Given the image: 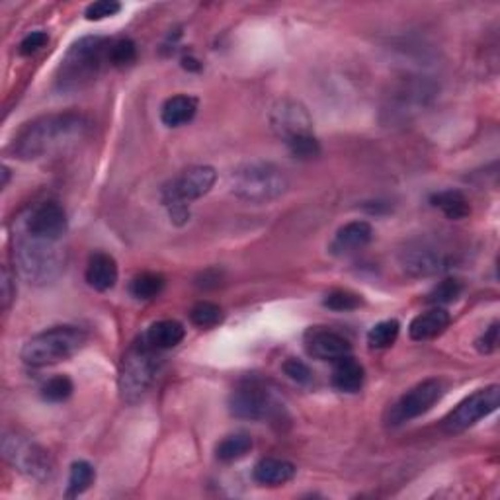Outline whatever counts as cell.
Returning a JSON list of instances; mask_svg holds the SVG:
<instances>
[{
  "instance_id": "cell-3",
  "label": "cell",
  "mask_w": 500,
  "mask_h": 500,
  "mask_svg": "<svg viewBox=\"0 0 500 500\" xmlns=\"http://www.w3.org/2000/svg\"><path fill=\"white\" fill-rule=\"evenodd\" d=\"M110 45L112 40L98 35L82 37L74 43L59 67L58 82L61 90H81L96 81L104 65H110Z\"/></svg>"
},
{
  "instance_id": "cell-20",
  "label": "cell",
  "mask_w": 500,
  "mask_h": 500,
  "mask_svg": "<svg viewBox=\"0 0 500 500\" xmlns=\"http://www.w3.org/2000/svg\"><path fill=\"white\" fill-rule=\"evenodd\" d=\"M184 336L186 328L178 320H158V323H153L147 328V333L141 336V341L153 348V350L163 352L181 344Z\"/></svg>"
},
{
  "instance_id": "cell-28",
  "label": "cell",
  "mask_w": 500,
  "mask_h": 500,
  "mask_svg": "<svg viewBox=\"0 0 500 500\" xmlns=\"http://www.w3.org/2000/svg\"><path fill=\"white\" fill-rule=\"evenodd\" d=\"M223 317V309L212 304V301H200V304H196L190 311V320L197 328H213L221 325Z\"/></svg>"
},
{
  "instance_id": "cell-40",
  "label": "cell",
  "mask_w": 500,
  "mask_h": 500,
  "mask_svg": "<svg viewBox=\"0 0 500 500\" xmlns=\"http://www.w3.org/2000/svg\"><path fill=\"white\" fill-rule=\"evenodd\" d=\"M182 63H184V69H194V71L200 69V65H197V61L192 58H184Z\"/></svg>"
},
{
  "instance_id": "cell-23",
  "label": "cell",
  "mask_w": 500,
  "mask_h": 500,
  "mask_svg": "<svg viewBox=\"0 0 500 500\" xmlns=\"http://www.w3.org/2000/svg\"><path fill=\"white\" fill-rule=\"evenodd\" d=\"M430 202L434 207L442 210V213L448 217L451 221H461L471 213V205L467 202V197L461 194L459 190H443L434 194L430 197Z\"/></svg>"
},
{
  "instance_id": "cell-30",
  "label": "cell",
  "mask_w": 500,
  "mask_h": 500,
  "mask_svg": "<svg viewBox=\"0 0 500 500\" xmlns=\"http://www.w3.org/2000/svg\"><path fill=\"white\" fill-rule=\"evenodd\" d=\"M108 59L112 67H127L137 59V45L129 37H119L110 45Z\"/></svg>"
},
{
  "instance_id": "cell-36",
  "label": "cell",
  "mask_w": 500,
  "mask_h": 500,
  "mask_svg": "<svg viewBox=\"0 0 500 500\" xmlns=\"http://www.w3.org/2000/svg\"><path fill=\"white\" fill-rule=\"evenodd\" d=\"M475 346L481 354H493L498 348V323L490 325L485 333L477 338Z\"/></svg>"
},
{
  "instance_id": "cell-31",
  "label": "cell",
  "mask_w": 500,
  "mask_h": 500,
  "mask_svg": "<svg viewBox=\"0 0 500 500\" xmlns=\"http://www.w3.org/2000/svg\"><path fill=\"white\" fill-rule=\"evenodd\" d=\"M73 391L74 385L67 375H55L43 383L42 397L50 403H63L71 397Z\"/></svg>"
},
{
  "instance_id": "cell-38",
  "label": "cell",
  "mask_w": 500,
  "mask_h": 500,
  "mask_svg": "<svg viewBox=\"0 0 500 500\" xmlns=\"http://www.w3.org/2000/svg\"><path fill=\"white\" fill-rule=\"evenodd\" d=\"M16 297V281L8 268H3V309L11 307L12 299Z\"/></svg>"
},
{
  "instance_id": "cell-33",
  "label": "cell",
  "mask_w": 500,
  "mask_h": 500,
  "mask_svg": "<svg viewBox=\"0 0 500 500\" xmlns=\"http://www.w3.org/2000/svg\"><path fill=\"white\" fill-rule=\"evenodd\" d=\"M362 305V297L352 294V291H346V289H336V291H330L325 299V307L333 309V311H354Z\"/></svg>"
},
{
  "instance_id": "cell-16",
  "label": "cell",
  "mask_w": 500,
  "mask_h": 500,
  "mask_svg": "<svg viewBox=\"0 0 500 500\" xmlns=\"http://www.w3.org/2000/svg\"><path fill=\"white\" fill-rule=\"evenodd\" d=\"M373 237V229L367 221H352L346 223L335 235V241L330 242V252L336 257H346L356 250H362L370 244Z\"/></svg>"
},
{
  "instance_id": "cell-5",
  "label": "cell",
  "mask_w": 500,
  "mask_h": 500,
  "mask_svg": "<svg viewBox=\"0 0 500 500\" xmlns=\"http://www.w3.org/2000/svg\"><path fill=\"white\" fill-rule=\"evenodd\" d=\"M289 182L281 168L272 163L254 160L239 166L231 174V190L249 204H268L288 192Z\"/></svg>"
},
{
  "instance_id": "cell-6",
  "label": "cell",
  "mask_w": 500,
  "mask_h": 500,
  "mask_svg": "<svg viewBox=\"0 0 500 500\" xmlns=\"http://www.w3.org/2000/svg\"><path fill=\"white\" fill-rule=\"evenodd\" d=\"M160 352L139 341L126 352L119 364L118 387L121 399L135 404L150 391L160 372Z\"/></svg>"
},
{
  "instance_id": "cell-29",
  "label": "cell",
  "mask_w": 500,
  "mask_h": 500,
  "mask_svg": "<svg viewBox=\"0 0 500 500\" xmlns=\"http://www.w3.org/2000/svg\"><path fill=\"white\" fill-rule=\"evenodd\" d=\"M94 479H96V473L88 461H74L69 473V496L82 495L84 490L90 488Z\"/></svg>"
},
{
  "instance_id": "cell-13",
  "label": "cell",
  "mask_w": 500,
  "mask_h": 500,
  "mask_svg": "<svg viewBox=\"0 0 500 500\" xmlns=\"http://www.w3.org/2000/svg\"><path fill=\"white\" fill-rule=\"evenodd\" d=\"M451 254L432 241H412L401 252V266L414 278L434 276L448 270Z\"/></svg>"
},
{
  "instance_id": "cell-14",
  "label": "cell",
  "mask_w": 500,
  "mask_h": 500,
  "mask_svg": "<svg viewBox=\"0 0 500 500\" xmlns=\"http://www.w3.org/2000/svg\"><path fill=\"white\" fill-rule=\"evenodd\" d=\"M276 409L272 395L258 383H244L235 389L229 399V411L233 417L244 420H264Z\"/></svg>"
},
{
  "instance_id": "cell-18",
  "label": "cell",
  "mask_w": 500,
  "mask_h": 500,
  "mask_svg": "<svg viewBox=\"0 0 500 500\" xmlns=\"http://www.w3.org/2000/svg\"><path fill=\"white\" fill-rule=\"evenodd\" d=\"M450 313L443 307H432L427 313H420L419 317L412 319L409 327V335L412 341L424 342L432 341V338L440 336L443 330L450 327Z\"/></svg>"
},
{
  "instance_id": "cell-21",
  "label": "cell",
  "mask_w": 500,
  "mask_h": 500,
  "mask_svg": "<svg viewBox=\"0 0 500 500\" xmlns=\"http://www.w3.org/2000/svg\"><path fill=\"white\" fill-rule=\"evenodd\" d=\"M365 372L362 364L350 354L335 362L333 367V385L342 393H358L364 385Z\"/></svg>"
},
{
  "instance_id": "cell-26",
  "label": "cell",
  "mask_w": 500,
  "mask_h": 500,
  "mask_svg": "<svg viewBox=\"0 0 500 500\" xmlns=\"http://www.w3.org/2000/svg\"><path fill=\"white\" fill-rule=\"evenodd\" d=\"M461 294H464V284H461V280L446 278V280H442L438 286H434L427 301L434 307H443V305L454 304V301L459 299Z\"/></svg>"
},
{
  "instance_id": "cell-7",
  "label": "cell",
  "mask_w": 500,
  "mask_h": 500,
  "mask_svg": "<svg viewBox=\"0 0 500 500\" xmlns=\"http://www.w3.org/2000/svg\"><path fill=\"white\" fill-rule=\"evenodd\" d=\"M3 456L18 473L37 483H45L55 475V461L50 451L16 432H6L3 436Z\"/></svg>"
},
{
  "instance_id": "cell-10",
  "label": "cell",
  "mask_w": 500,
  "mask_h": 500,
  "mask_svg": "<svg viewBox=\"0 0 500 500\" xmlns=\"http://www.w3.org/2000/svg\"><path fill=\"white\" fill-rule=\"evenodd\" d=\"M67 213H65L61 204L53 200L35 204L26 212L20 221V231L47 241L61 242L67 235Z\"/></svg>"
},
{
  "instance_id": "cell-2",
  "label": "cell",
  "mask_w": 500,
  "mask_h": 500,
  "mask_svg": "<svg viewBox=\"0 0 500 500\" xmlns=\"http://www.w3.org/2000/svg\"><path fill=\"white\" fill-rule=\"evenodd\" d=\"M14 262L27 284L45 286L63 273L67 252L58 241L32 237L24 231H18V235H14Z\"/></svg>"
},
{
  "instance_id": "cell-8",
  "label": "cell",
  "mask_w": 500,
  "mask_h": 500,
  "mask_svg": "<svg viewBox=\"0 0 500 500\" xmlns=\"http://www.w3.org/2000/svg\"><path fill=\"white\" fill-rule=\"evenodd\" d=\"M500 403V387L488 385L485 389H479L461 401L446 419L442 420V428L448 434H459L473 427L481 419L488 417L498 409Z\"/></svg>"
},
{
  "instance_id": "cell-9",
  "label": "cell",
  "mask_w": 500,
  "mask_h": 500,
  "mask_svg": "<svg viewBox=\"0 0 500 500\" xmlns=\"http://www.w3.org/2000/svg\"><path fill=\"white\" fill-rule=\"evenodd\" d=\"M217 181V173L212 166H192L181 173L171 182H166L160 197L166 207L171 205H188L194 200H200L212 192Z\"/></svg>"
},
{
  "instance_id": "cell-32",
  "label": "cell",
  "mask_w": 500,
  "mask_h": 500,
  "mask_svg": "<svg viewBox=\"0 0 500 500\" xmlns=\"http://www.w3.org/2000/svg\"><path fill=\"white\" fill-rule=\"evenodd\" d=\"M286 145L289 149V153L299 160H313L320 155V143H319L315 135L299 137V139L289 141V143H286Z\"/></svg>"
},
{
  "instance_id": "cell-11",
  "label": "cell",
  "mask_w": 500,
  "mask_h": 500,
  "mask_svg": "<svg viewBox=\"0 0 500 500\" xmlns=\"http://www.w3.org/2000/svg\"><path fill=\"white\" fill-rule=\"evenodd\" d=\"M443 393H446V385L440 380H427L419 385H414L403 397L393 404L389 411V424H403L412 419L422 417L424 412H428L434 404H436Z\"/></svg>"
},
{
  "instance_id": "cell-12",
  "label": "cell",
  "mask_w": 500,
  "mask_h": 500,
  "mask_svg": "<svg viewBox=\"0 0 500 500\" xmlns=\"http://www.w3.org/2000/svg\"><path fill=\"white\" fill-rule=\"evenodd\" d=\"M270 126L284 143L313 135V119L304 104L294 98H281L273 104L270 110Z\"/></svg>"
},
{
  "instance_id": "cell-19",
  "label": "cell",
  "mask_w": 500,
  "mask_h": 500,
  "mask_svg": "<svg viewBox=\"0 0 500 500\" xmlns=\"http://www.w3.org/2000/svg\"><path fill=\"white\" fill-rule=\"evenodd\" d=\"M297 469L294 464H289L286 459H276V458H266L260 459L254 465L252 477L262 487H280L289 483L296 477Z\"/></svg>"
},
{
  "instance_id": "cell-24",
  "label": "cell",
  "mask_w": 500,
  "mask_h": 500,
  "mask_svg": "<svg viewBox=\"0 0 500 500\" xmlns=\"http://www.w3.org/2000/svg\"><path fill=\"white\" fill-rule=\"evenodd\" d=\"M252 450V440L247 434H231V436L223 438L217 443V459L231 464V461H239Z\"/></svg>"
},
{
  "instance_id": "cell-17",
  "label": "cell",
  "mask_w": 500,
  "mask_h": 500,
  "mask_svg": "<svg viewBox=\"0 0 500 500\" xmlns=\"http://www.w3.org/2000/svg\"><path fill=\"white\" fill-rule=\"evenodd\" d=\"M118 262L108 252H94L87 264V281L88 286L98 291H108L118 281Z\"/></svg>"
},
{
  "instance_id": "cell-41",
  "label": "cell",
  "mask_w": 500,
  "mask_h": 500,
  "mask_svg": "<svg viewBox=\"0 0 500 500\" xmlns=\"http://www.w3.org/2000/svg\"><path fill=\"white\" fill-rule=\"evenodd\" d=\"M8 181H11V171L6 166H3V188H6Z\"/></svg>"
},
{
  "instance_id": "cell-1",
  "label": "cell",
  "mask_w": 500,
  "mask_h": 500,
  "mask_svg": "<svg viewBox=\"0 0 500 500\" xmlns=\"http://www.w3.org/2000/svg\"><path fill=\"white\" fill-rule=\"evenodd\" d=\"M90 121L77 112L50 114L34 119L16 135L12 150L22 160H37L77 145L87 137Z\"/></svg>"
},
{
  "instance_id": "cell-37",
  "label": "cell",
  "mask_w": 500,
  "mask_h": 500,
  "mask_svg": "<svg viewBox=\"0 0 500 500\" xmlns=\"http://www.w3.org/2000/svg\"><path fill=\"white\" fill-rule=\"evenodd\" d=\"M47 42H50V35H47L45 32L27 34L20 42V55H34L40 50H43Z\"/></svg>"
},
{
  "instance_id": "cell-34",
  "label": "cell",
  "mask_w": 500,
  "mask_h": 500,
  "mask_svg": "<svg viewBox=\"0 0 500 500\" xmlns=\"http://www.w3.org/2000/svg\"><path fill=\"white\" fill-rule=\"evenodd\" d=\"M119 11H121V4L116 3V0H98V3H92L87 6L84 16H87V20L90 22H98V20H104V18L116 16Z\"/></svg>"
},
{
  "instance_id": "cell-39",
  "label": "cell",
  "mask_w": 500,
  "mask_h": 500,
  "mask_svg": "<svg viewBox=\"0 0 500 500\" xmlns=\"http://www.w3.org/2000/svg\"><path fill=\"white\" fill-rule=\"evenodd\" d=\"M168 213H171V219L176 225H184L190 219V210H188V205H171L168 207Z\"/></svg>"
},
{
  "instance_id": "cell-22",
  "label": "cell",
  "mask_w": 500,
  "mask_h": 500,
  "mask_svg": "<svg viewBox=\"0 0 500 500\" xmlns=\"http://www.w3.org/2000/svg\"><path fill=\"white\" fill-rule=\"evenodd\" d=\"M197 112V100L188 94H178V96L168 98L163 108H160V119L166 127H181L190 124Z\"/></svg>"
},
{
  "instance_id": "cell-27",
  "label": "cell",
  "mask_w": 500,
  "mask_h": 500,
  "mask_svg": "<svg viewBox=\"0 0 500 500\" xmlns=\"http://www.w3.org/2000/svg\"><path fill=\"white\" fill-rule=\"evenodd\" d=\"M399 330H401L399 320H395V319L381 320V323H377L370 333H367V344L375 348V350L389 348L399 338Z\"/></svg>"
},
{
  "instance_id": "cell-15",
  "label": "cell",
  "mask_w": 500,
  "mask_h": 500,
  "mask_svg": "<svg viewBox=\"0 0 500 500\" xmlns=\"http://www.w3.org/2000/svg\"><path fill=\"white\" fill-rule=\"evenodd\" d=\"M307 352L309 356L323 362H336L352 352V344L342 335L328 328H315L307 335Z\"/></svg>"
},
{
  "instance_id": "cell-25",
  "label": "cell",
  "mask_w": 500,
  "mask_h": 500,
  "mask_svg": "<svg viewBox=\"0 0 500 500\" xmlns=\"http://www.w3.org/2000/svg\"><path fill=\"white\" fill-rule=\"evenodd\" d=\"M163 289H165V278L155 272L139 273V276L131 280V286H129L131 296L141 301L158 297L160 294H163Z\"/></svg>"
},
{
  "instance_id": "cell-35",
  "label": "cell",
  "mask_w": 500,
  "mask_h": 500,
  "mask_svg": "<svg viewBox=\"0 0 500 500\" xmlns=\"http://www.w3.org/2000/svg\"><path fill=\"white\" fill-rule=\"evenodd\" d=\"M284 372L289 380H294L301 385L313 381V372H311V367L305 362L296 360V358H289V360L284 364Z\"/></svg>"
},
{
  "instance_id": "cell-4",
  "label": "cell",
  "mask_w": 500,
  "mask_h": 500,
  "mask_svg": "<svg viewBox=\"0 0 500 500\" xmlns=\"http://www.w3.org/2000/svg\"><path fill=\"white\" fill-rule=\"evenodd\" d=\"M84 344H87V333L82 328L63 325L32 336L24 344L20 356L27 365L45 367L69 360Z\"/></svg>"
}]
</instances>
